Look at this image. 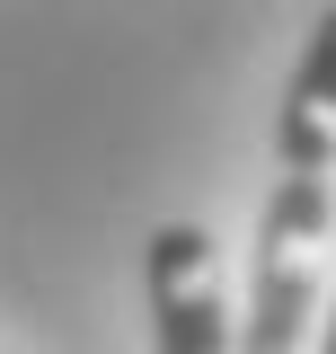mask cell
Returning <instances> with one entry per match:
<instances>
[{"label": "cell", "instance_id": "obj_1", "mask_svg": "<svg viewBox=\"0 0 336 354\" xmlns=\"http://www.w3.org/2000/svg\"><path fill=\"white\" fill-rule=\"evenodd\" d=\"M328 239H336V0L319 9L310 53L274 106V195L256 213L239 354H310L319 292H328Z\"/></svg>", "mask_w": 336, "mask_h": 354}, {"label": "cell", "instance_id": "obj_2", "mask_svg": "<svg viewBox=\"0 0 336 354\" xmlns=\"http://www.w3.org/2000/svg\"><path fill=\"white\" fill-rule=\"evenodd\" d=\"M142 301H151L160 354H239L221 248H212L204 221H160V230L142 239Z\"/></svg>", "mask_w": 336, "mask_h": 354}, {"label": "cell", "instance_id": "obj_3", "mask_svg": "<svg viewBox=\"0 0 336 354\" xmlns=\"http://www.w3.org/2000/svg\"><path fill=\"white\" fill-rule=\"evenodd\" d=\"M310 354H336V274H328V292H319V328H310Z\"/></svg>", "mask_w": 336, "mask_h": 354}]
</instances>
